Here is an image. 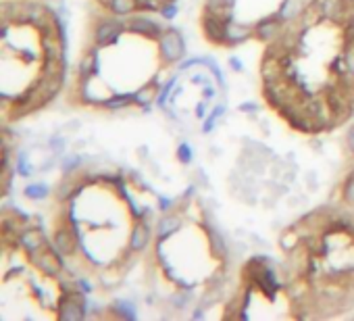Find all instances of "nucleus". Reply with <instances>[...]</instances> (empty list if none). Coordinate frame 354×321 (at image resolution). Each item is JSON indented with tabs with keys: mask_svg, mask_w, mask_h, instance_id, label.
<instances>
[{
	"mask_svg": "<svg viewBox=\"0 0 354 321\" xmlns=\"http://www.w3.org/2000/svg\"><path fill=\"white\" fill-rule=\"evenodd\" d=\"M225 317H298L281 265L277 267L265 257H252L242 269L238 290L232 294Z\"/></svg>",
	"mask_w": 354,
	"mask_h": 321,
	"instance_id": "9",
	"label": "nucleus"
},
{
	"mask_svg": "<svg viewBox=\"0 0 354 321\" xmlns=\"http://www.w3.org/2000/svg\"><path fill=\"white\" fill-rule=\"evenodd\" d=\"M279 250L298 317H337L354 306V203L310 211L281 234Z\"/></svg>",
	"mask_w": 354,
	"mask_h": 321,
	"instance_id": "4",
	"label": "nucleus"
},
{
	"mask_svg": "<svg viewBox=\"0 0 354 321\" xmlns=\"http://www.w3.org/2000/svg\"><path fill=\"white\" fill-rule=\"evenodd\" d=\"M261 94L302 136L354 117V0H306L281 24L263 48Z\"/></svg>",
	"mask_w": 354,
	"mask_h": 321,
	"instance_id": "1",
	"label": "nucleus"
},
{
	"mask_svg": "<svg viewBox=\"0 0 354 321\" xmlns=\"http://www.w3.org/2000/svg\"><path fill=\"white\" fill-rule=\"evenodd\" d=\"M100 11L111 15H152L165 13L175 0H94Z\"/></svg>",
	"mask_w": 354,
	"mask_h": 321,
	"instance_id": "10",
	"label": "nucleus"
},
{
	"mask_svg": "<svg viewBox=\"0 0 354 321\" xmlns=\"http://www.w3.org/2000/svg\"><path fill=\"white\" fill-rule=\"evenodd\" d=\"M148 279L171 298L209 296L225 284L227 253L198 203L173 207L154 228L146 250Z\"/></svg>",
	"mask_w": 354,
	"mask_h": 321,
	"instance_id": "7",
	"label": "nucleus"
},
{
	"mask_svg": "<svg viewBox=\"0 0 354 321\" xmlns=\"http://www.w3.org/2000/svg\"><path fill=\"white\" fill-rule=\"evenodd\" d=\"M306 0H205L201 28L213 46L236 48L248 40L267 42Z\"/></svg>",
	"mask_w": 354,
	"mask_h": 321,
	"instance_id": "8",
	"label": "nucleus"
},
{
	"mask_svg": "<svg viewBox=\"0 0 354 321\" xmlns=\"http://www.w3.org/2000/svg\"><path fill=\"white\" fill-rule=\"evenodd\" d=\"M3 121L28 119L57 100L67 84L61 19L46 0H3L0 13Z\"/></svg>",
	"mask_w": 354,
	"mask_h": 321,
	"instance_id": "5",
	"label": "nucleus"
},
{
	"mask_svg": "<svg viewBox=\"0 0 354 321\" xmlns=\"http://www.w3.org/2000/svg\"><path fill=\"white\" fill-rule=\"evenodd\" d=\"M3 221V279L0 317L9 319H65L84 313L73 271L40 228Z\"/></svg>",
	"mask_w": 354,
	"mask_h": 321,
	"instance_id": "6",
	"label": "nucleus"
},
{
	"mask_svg": "<svg viewBox=\"0 0 354 321\" xmlns=\"http://www.w3.org/2000/svg\"><path fill=\"white\" fill-rule=\"evenodd\" d=\"M102 15L82 42L69 82V102L94 111L148 104L182 57V40L146 15Z\"/></svg>",
	"mask_w": 354,
	"mask_h": 321,
	"instance_id": "3",
	"label": "nucleus"
},
{
	"mask_svg": "<svg viewBox=\"0 0 354 321\" xmlns=\"http://www.w3.org/2000/svg\"><path fill=\"white\" fill-rule=\"evenodd\" d=\"M48 215L50 240L69 269L102 288L127 277L154 234L148 209L115 172L69 174L55 190Z\"/></svg>",
	"mask_w": 354,
	"mask_h": 321,
	"instance_id": "2",
	"label": "nucleus"
}]
</instances>
